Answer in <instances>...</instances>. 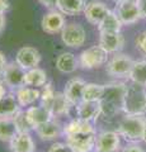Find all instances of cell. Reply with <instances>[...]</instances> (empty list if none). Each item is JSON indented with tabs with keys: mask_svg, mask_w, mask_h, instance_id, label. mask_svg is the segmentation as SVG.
<instances>
[{
	"mask_svg": "<svg viewBox=\"0 0 146 152\" xmlns=\"http://www.w3.org/2000/svg\"><path fill=\"white\" fill-rule=\"evenodd\" d=\"M135 61L128 55L117 52L109 61H107L106 71L113 77H128Z\"/></svg>",
	"mask_w": 146,
	"mask_h": 152,
	"instance_id": "5b68a950",
	"label": "cell"
},
{
	"mask_svg": "<svg viewBox=\"0 0 146 152\" xmlns=\"http://www.w3.org/2000/svg\"><path fill=\"white\" fill-rule=\"evenodd\" d=\"M106 91V86L101 84H85L83 90V100H88V102H99L103 98Z\"/></svg>",
	"mask_w": 146,
	"mask_h": 152,
	"instance_id": "f1b7e54d",
	"label": "cell"
},
{
	"mask_svg": "<svg viewBox=\"0 0 146 152\" xmlns=\"http://www.w3.org/2000/svg\"><path fill=\"white\" fill-rule=\"evenodd\" d=\"M13 119H14V122H15L18 132H31L32 129H33L31 122L28 121V118H27L26 112L21 110L15 117H13Z\"/></svg>",
	"mask_w": 146,
	"mask_h": 152,
	"instance_id": "4dcf8cb0",
	"label": "cell"
},
{
	"mask_svg": "<svg viewBox=\"0 0 146 152\" xmlns=\"http://www.w3.org/2000/svg\"><path fill=\"white\" fill-rule=\"evenodd\" d=\"M15 98L21 107H29L41 98V91L38 90V88H32L24 85V86L15 90Z\"/></svg>",
	"mask_w": 146,
	"mask_h": 152,
	"instance_id": "44dd1931",
	"label": "cell"
},
{
	"mask_svg": "<svg viewBox=\"0 0 146 152\" xmlns=\"http://www.w3.org/2000/svg\"><path fill=\"white\" fill-rule=\"evenodd\" d=\"M34 131L42 141H54L64 134V127H61L60 123L55 121V118L37 126Z\"/></svg>",
	"mask_w": 146,
	"mask_h": 152,
	"instance_id": "2e32d148",
	"label": "cell"
},
{
	"mask_svg": "<svg viewBox=\"0 0 146 152\" xmlns=\"http://www.w3.org/2000/svg\"><path fill=\"white\" fill-rule=\"evenodd\" d=\"M7 58H5V56H4V53L1 51H0V79H1V76H3V72H4V69H5V66H7Z\"/></svg>",
	"mask_w": 146,
	"mask_h": 152,
	"instance_id": "8d00e7d4",
	"label": "cell"
},
{
	"mask_svg": "<svg viewBox=\"0 0 146 152\" xmlns=\"http://www.w3.org/2000/svg\"><path fill=\"white\" fill-rule=\"evenodd\" d=\"M83 13L89 23H92L94 26H98L104 19L107 14L109 13V9H108V7L103 1L92 0V1H89L85 5V9H84Z\"/></svg>",
	"mask_w": 146,
	"mask_h": 152,
	"instance_id": "9a60e30c",
	"label": "cell"
},
{
	"mask_svg": "<svg viewBox=\"0 0 146 152\" xmlns=\"http://www.w3.org/2000/svg\"><path fill=\"white\" fill-rule=\"evenodd\" d=\"M99 46L108 55L117 53L125 46V37L121 32L99 33Z\"/></svg>",
	"mask_w": 146,
	"mask_h": 152,
	"instance_id": "4fadbf2b",
	"label": "cell"
},
{
	"mask_svg": "<svg viewBox=\"0 0 146 152\" xmlns=\"http://www.w3.org/2000/svg\"><path fill=\"white\" fill-rule=\"evenodd\" d=\"M41 26L43 32L48 33V34H56V33H61V31L65 27V17L61 12L51 10L46 13L41 20Z\"/></svg>",
	"mask_w": 146,
	"mask_h": 152,
	"instance_id": "5bb4252c",
	"label": "cell"
},
{
	"mask_svg": "<svg viewBox=\"0 0 146 152\" xmlns=\"http://www.w3.org/2000/svg\"><path fill=\"white\" fill-rule=\"evenodd\" d=\"M56 67L62 74H73L79 67V60L71 52H64L56 58Z\"/></svg>",
	"mask_w": 146,
	"mask_h": 152,
	"instance_id": "603a6c76",
	"label": "cell"
},
{
	"mask_svg": "<svg viewBox=\"0 0 146 152\" xmlns=\"http://www.w3.org/2000/svg\"><path fill=\"white\" fill-rule=\"evenodd\" d=\"M122 22L120 20L118 15L116 12L109 10V13L104 17V19L98 24V31L99 33H107V32H121Z\"/></svg>",
	"mask_w": 146,
	"mask_h": 152,
	"instance_id": "484cf974",
	"label": "cell"
},
{
	"mask_svg": "<svg viewBox=\"0 0 146 152\" xmlns=\"http://www.w3.org/2000/svg\"><path fill=\"white\" fill-rule=\"evenodd\" d=\"M76 115L80 119L93 122L102 115V109L99 102H88L81 100L76 105Z\"/></svg>",
	"mask_w": 146,
	"mask_h": 152,
	"instance_id": "e0dca14e",
	"label": "cell"
},
{
	"mask_svg": "<svg viewBox=\"0 0 146 152\" xmlns=\"http://www.w3.org/2000/svg\"><path fill=\"white\" fill-rule=\"evenodd\" d=\"M38 1L45 8H48V9H54V8H56V5H57V0H38Z\"/></svg>",
	"mask_w": 146,
	"mask_h": 152,
	"instance_id": "d590c367",
	"label": "cell"
},
{
	"mask_svg": "<svg viewBox=\"0 0 146 152\" xmlns=\"http://www.w3.org/2000/svg\"><path fill=\"white\" fill-rule=\"evenodd\" d=\"M135 43H136V47L139 48V51L141 53L146 56V31L139 33L137 37H136V39H135Z\"/></svg>",
	"mask_w": 146,
	"mask_h": 152,
	"instance_id": "1f68e13d",
	"label": "cell"
},
{
	"mask_svg": "<svg viewBox=\"0 0 146 152\" xmlns=\"http://www.w3.org/2000/svg\"><path fill=\"white\" fill-rule=\"evenodd\" d=\"M95 132L75 133L65 136V138L73 152H92L95 147Z\"/></svg>",
	"mask_w": 146,
	"mask_h": 152,
	"instance_id": "52a82bcc",
	"label": "cell"
},
{
	"mask_svg": "<svg viewBox=\"0 0 146 152\" xmlns=\"http://www.w3.org/2000/svg\"><path fill=\"white\" fill-rule=\"evenodd\" d=\"M41 105L48 109L52 118H59L69 114L70 108H71V103L66 99L64 93H55L48 100L43 102Z\"/></svg>",
	"mask_w": 146,
	"mask_h": 152,
	"instance_id": "8fae6325",
	"label": "cell"
},
{
	"mask_svg": "<svg viewBox=\"0 0 146 152\" xmlns=\"http://www.w3.org/2000/svg\"><path fill=\"white\" fill-rule=\"evenodd\" d=\"M120 133L117 131H103L95 136V152H118L121 147Z\"/></svg>",
	"mask_w": 146,
	"mask_h": 152,
	"instance_id": "ba28073f",
	"label": "cell"
},
{
	"mask_svg": "<svg viewBox=\"0 0 146 152\" xmlns=\"http://www.w3.org/2000/svg\"><path fill=\"white\" fill-rule=\"evenodd\" d=\"M146 129V118L144 115H132L125 114L117 127V132L121 137L131 143H137L144 141Z\"/></svg>",
	"mask_w": 146,
	"mask_h": 152,
	"instance_id": "3957f363",
	"label": "cell"
},
{
	"mask_svg": "<svg viewBox=\"0 0 146 152\" xmlns=\"http://www.w3.org/2000/svg\"><path fill=\"white\" fill-rule=\"evenodd\" d=\"M9 8H10V4L8 0H0V13L5 14L9 10Z\"/></svg>",
	"mask_w": 146,
	"mask_h": 152,
	"instance_id": "74e56055",
	"label": "cell"
},
{
	"mask_svg": "<svg viewBox=\"0 0 146 152\" xmlns=\"http://www.w3.org/2000/svg\"><path fill=\"white\" fill-rule=\"evenodd\" d=\"M144 141L146 142V129H145V136H144Z\"/></svg>",
	"mask_w": 146,
	"mask_h": 152,
	"instance_id": "b9f144b4",
	"label": "cell"
},
{
	"mask_svg": "<svg viewBox=\"0 0 146 152\" xmlns=\"http://www.w3.org/2000/svg\"><path fill=\"white\" fill-rule=\"evenodd\" d=\"M139 7V10L141 13V18L146 19V0H136Z\"/></svg>",
	"mask_w": 146,
	"mask_h": 152,
	"instance_id": "e575fe53",
	"label": "cell"
},
{
	"mask_svg": "<svg viewBox=\"0 0 146 152\" xmlns=\"http://www.w3.org/2000/svg\"><path fill=\"white\" fill-rule=\"evenodd\" d=\"M61 41L62 43L71 48H79L85 45L87 33L85 29L78 23H69L65 24L64 29L61 31Z\"/></svg>",
	"mask_w": 146,
	"mask_h": 152,
	"instance_id": "8992f818",
	"label": "cell"
},
{
	"mask_svg": "<svg viewBox=\"0 0 146 152\" xmlns=\"http://www.w3.org/2000/svg\"><path fill=\"white\" fill-rule=\"evenodd\" d=\"M78 60H79V67H81L84 70H93L107 64L108 53L98 45L83 51L79 55Z\"/></svg>",
	"mask_w": 146,
	"mask_h": 152,
	"instance_id": "277c9868",
	"label": "cell"
},
{
	"mask_svg": "<svg viewBox=\"0 0 146 152\" xmlns=\"http://www.w3.org/2000/svg\"><path fill=\"white\" fill-rule=\"evenodd\" d=\"M21 105L17 102L15 94L8 93L0 99V118H13L21 112Z\"/></svg>",
	"mask_w": 146,
	"mask_h": 152,
	"instance_id": "ffe728a7",
	"label": "cell"
},
{
	"mask_svg": "<svg viewBox=\"0 0 146 152\" xmlns=\"http://www.w3.org/2000/svg\"><path fill=\"white\" fill-rule=\"evenodd\" d=\"M89 132H95L92 122L80 119V118H76V119L71 121L64 127V134L65 136L75 134V133H89Z\"/></svg>",
	"mask_w": 146,
	"mask_h": 152,
	"instance_id": "4316f807",
	"label": "cell"
},
{
	"mask_svg": "<svg viewBox=\"0 0 146 152\" xmlns=\"http://www.w3.org/2000/svg\"><path fill=\"white\" fill-rule=\"evenodd\" d=\"M24 75H26V70H23L14 61V62L7 64L1 79L8 88L17 90L22 86H24Z\"/></svg>",
	"mask_w": 146,
	"mask_h": 152,
	"instance_id": "30bf717a",
	"label": "cell"
},
{
	"mask_svg": "<svg viewBox=\"0 0 146 152\" xmlns=\"http://www.w3.org/2000/svg\"><path fill=\"white\" fill-rule=\"evenodd\" d=\"M116 14L123 26H131L137 23L141 19V13L139 10L136 1H121L116 3Z\"/></svg>",
	"mask_w": 146,
	"mask_h": 152,
	"instance_id": "9c48e42d",
	"label": "cell"
},
{
	"mask_svg": "<svg viewBox=\"0 0 146 152\" xmlns=\"http://www.w3.org/2000/svg\"><path fill=\"white\" fill-rule=\"evenodd\" d=\"M48 152H73V150L69 147L67 143H61V142H56L50 147Z\"/></svg>",
	"mask_w": 146,
	"mask_h": 152,
	"instance_id": "d6a6232c",
	"label": "cell"
},
{
	"mask_svg": "<svg viewBox=\"0 0 146 152\" xmlns=\"http://www.w3.org/2000/svg\"><path fill=\"white\" fill-rule=\"evenodd\" d=\"M15 62L26 71L38 67V65L41 62V53L34 47L24 46L18 50L15 56Z\"/></svg>",
	"mask_w": 146,
	"mask_h": 152,
	"instance_id": "7c38bea8",
	"label": "cell"
},
{
	"mask_svg": "<svg viewBox=\"0 0 146 152\" xmlns=\"http://www.w3.org/2000/svg\"><path fill=\"white\" fill-rule=\"evenodd\" d=\"M7 94H8V91H7V85H5V83L3 81V79H0V99L4 98Z\"/></svg>",
	"mask_w": 146,
	"mask_h": 152,
	"instance_id": "f35d334b",
	"label": "cell"
},
{
	"mask_svg": "<svg viewBox=\"0 0 146 152\" xmlns=\"http://www.w3.org/2000/svg\"><path fill=\"white\" fill-rule=\"evenodd\" d=\"M114 3H121V1H136V0H113Z\"/></svg>",
	"mask_w": 146,
	"mask_h": 152,
	"instance_id": "60d3db41",
	"label": "cell"
},
{
	"mask_svg": "<svg viewBox=\"0 0 146 152\" xmlns=\"http://www.w3.org/2000/svg\"><path fill=\"white\" fill-rule=\"evenodd\" d=\"M85 84L87 83L83 79H79V77L70 79L66 83L64 89V95L71 103V105H78L83 100V90Z\"/></svg>",
	"mask_w": 146,
	"mask_h": 152,
	"instance_id": "ac0fdd59",
	"label": "cell"
},
{
	"mask_svg": "<svg viewBox=\"0 0 146 152\" xmlns=\"http://www.w3.org/2000/svg\"><path fill=\"white\" fill-rule=\"evenodd\" d=\"M9 148L12 152H34L36 143L29 132H18L9 142Z\"/></svg>",
	"mask_w": 146,
	"mask_h": 152,
	"instance_id": "d6986e66",
	"label": "cell"
},
{
	"mask_svg": "<svg viewBox=\"0 0 146 152\" xmlns=\"http://www.w3.org/2000/svg\"><path fill=\"white\" fill-rule=\"evenodd\" d=\"M5 24H7V19H5V14L0 13V34L5 29Z\"/></svg>",
	"mask_w": 146,
	"mask_h": 152,
	"instance_id": "ab89813d",
	"label": "cell"
},
{
	"mask_svg": "<svg viewBox=\"0 0 146 152\" xmlns=\"http://www.w3.org/2000/svg\"><path fill=\"white\" fill-rule=\"evenodd\" d=\"M26 114H27L28 121L31 122L32 127H33V129L37 126H40V124H42V123L52 119V115H51L50 110L47 108H45L43 105L29 107L28 109H26Z\"/></svg>",
	"mask_w": 146,
	"mask_h": 152,
	"instance_id": "7402d4cb",
	"label": "cell"
},
{
	"mask_svg": "<svg viewBox=\"0 0 146 152\" xmlns=\"http://www.w3.org/2000/svg\"><path fill=\"white\" fill-rule=\"evenodd\" d=\"M128 77L131 79V81H134V83L146 85V58L140 60V61H135Z\"/></svg>",
	"mask_w": 146,
	"mask_h": 152,
	"instance_id": "f546056e",
	"label": "cell"
},
{
	"mask_svg": "<svg viewBox=\"0 0 146 152\" xmlns=\"http://www.w3.org/2000/svg\"><path fill=\"white\" fill-rule=\"evenodd\" d=\"M122 110L125 114L145 115L146 114V85L131 83L126 85Z\"/></svg>",
	"mask_w": 146,
	"mask_h": 152,
	"instance_id": "6da1fadb",
	"label": "cell"
},
{
	"mask_svg": "<svg viewBox=\"0 0 146 152\" xmlns=\"http://www.w3.org/2000/svg\"><path fill=\"white\" fill-rule=\"evenodd\" d=\"M46 84H47V74L45 70L40 67H34L26 71L24 85L32 88H43Z\"/></svg>",
	"mask_w": 146,
	"mask_h": 152,
	"instance_id": "d4e9b609",
	"label": "cell"
},
{
	"mask_svg": "<svg viewBox=\"0 0 146 152\" xmlns=\"http://www.w3.org/2000/svg\"><path fill=\"white\" fill-rule=\"evenodd\" d=\"M104 86H106L104 95L99 100L102 115L113 117L120 110H122L126 85L122 83H111L104 85Z\"/></svg>",
	"mask_w": 146,
	"mask_h": 152,
	"instance_id": "7a4b0ae2",
	"label": "cell"
},
{
	"mask_svg": "<svg viewBox=\"0 0 146 152\" xmlns=\"http://www.w3.org/2000/svg\"><path fill=\"white\" fill-rule=\"evenodd\" d=\"M85 0H57L56 8L65 15H78L85 9Z\"/></svg>",
	"mask_w": 146,
	"mask_h": 152,
	"instance_id": "cb8c5ba5",
	"label": "cell"
},
{
	"mask_svg": "<svg viewBox=\"0 0 146 152\" xmlns=\"http://www.w3.org/2000/svg\"><path fill=\"white\" fill-rule=\"evenodd\" d=\"M17 133L18 129L13 118H0V141L9 143Z\"/></svg>",
	"mask_w": 146,
	"mask_h": 152,
	"instance_id": "83f0119b",
	"label": "cell"
},
{
	"mask_svg": "<svg viewBox=\"0 0 146 152\" xmlns=\"http://www.w3.org/2000/svg\"><path fill=\"white\" fill-rule=\"evenodd\" d=\"M122 152H145L141 147L137 145V143H131L128 146H126L123 150H122Z\"/></svg>",
	"mask_w": 146,
	"mask_h": 152,
	"instance_id": "836d02e7",
	"label": "cell"
}]
</instances>
